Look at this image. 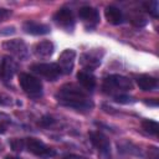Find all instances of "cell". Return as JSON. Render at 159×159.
I'll use <instances>...</instances> for the list:
<instances>
[{"label": "cell", "instance_id": "cell-16", "mask_svg": "<svg viewBox=\"0 0 159 159\" xmlns=\"http://www.w3.org/2000/svg\"><path fill=\"white\" fill-rule=\"evenodd\" d=\"M104 16H106L107 21L109 24H112V25H119L124 20V16H123L122 10L118 9L117 6H113V5H109V6L106 7Z\"/></svg>", "mask_w": 159, "mask_h": 159}, {"label": "cell", "instance_id": "cell-2", "mask_svg": "<svg viewBox=\"0 0 159 159\" xmlns=\"http://www.w3.org/2000/svg\"><path fill=\"white\" fill-rule=\"evenodd\" d=\"M103 92L107 94H111L112 97L123 94L127 91H130L133 88L132 81L122 75H109L103 81Z\"/></svg>", "mask_w": 159, "mask_h": 159}, {"label": "cell", "instance_id": "cell-10", "mask_svg": "<svg viewBox=\"0 0 159 159\" xmlns=\"http://www.w3.org/2000/svg\"><path fill=\"white\" fill-rule=\"evenodd\" d=\"M75 60H76V51L75 50H72V48L63 50L58 57V61H57V65H58L61 72L65 75H70L73 70Z\"/></svg>", "mask_w": 159, "mask_h": 159}, {"label": "cell", "instance_id": "cell-18", "mask_svg": "<svg viewBox=\"0 0 159 159\" xmlns=\"http://www.w3.org/2000/svg\"><path fill=\"white\" fill-rule=\"evenodd\" d=\"M142 127H143V129H144L147 133H149V134H152V135H157V134H158L159 125H158V122H155V120H153V119H144V120L142 122Z\"/></svg>", "mask_w": 159, "mask_h": 159}, {"label": "cell", "instance_id": "cell-22", "mask_svg": "<svg viewBox=\"0 0 159 159\" xmlns=\"http://www.w3.org/2000/svg\"><path fill=\"white\" fill-rule=\"evenodd\" d=\"M10 147L15 150V152H21L25 149V145H24V139L21 138H14L10 140Z\"/></svg>", "mask_w": 159, "mask_h": 159}, {"label": "cell", "instance_id": "cell-1", "mask_svg": "<svg viewBox=\"0 0 159 159\" xmlns=\"http://www.w3.org/2000/svg\"><path fill=\"white\" fill-rule=\"evenodd\" d=\"M57 102L80 112H89L93 108V101L88 96V92L75 83H66L58 88L55 94Z\"/></svg>", "mask_w": 159, "mask_h": 159}, {"label": "cell", "instance_id": "cell-17", "mask_svg": "<svg viewBox=\"0 0 159 159\" xmlns=\"http://www.w3.org/2000/svg\"><path fill=\"white\" fill-rule=\"evenodd\" d=\"M137 84L142 91H153L158 87V80L149 75H139L135 78Z\"/></svg>", "mask_w": 159, "mask_h": 159}, {"label": "cell", "instance_id": "cell-3", "mask_svg": "<svg viewBox=\"0 0 159 159\" xmlns=\"http://www.w3.org/2000/svg\"><path fill=\"white\" fill-rule=\"evenodd\" d=\"M19 83L22 88V91L32 98H39L42 96L43 87L40 78L30 75V73H21L19 76Z\"/></svg>", "mask_w": 159, "mask_h": 159}, {"label": "cell", "instance_id": "cell-27", "mask_svg": "<svg viewBox=\"0 0 159 159\" xmlns=\"http://www.w3.org/2000/svg\"><path fill=\"white\" fill-rule=\"evenodd\" d=\"M11 103V98L4 94H0V104L1 106H9Z\"/></svg>", "mask_w": 159, "mask_h": 159}, {"label": "cell", "instance_id": "cell-4", "mask_svg": "<svg viewBox=\"0 0 159 159\" xmlns=\"http://www.w3.org/2000/svg\"><path fill=\"white\" fill-rule=\"evenodd\" d=\"M24 145H25V149H27L30 153L42 159L52 158L56 154L55 149H52L51 147L46 145L43 142L36 138H24Z\"/></svg>", "mask_w": 159, "mask_h": 159}, {"label": "cell", "instance_id": "cell-14", "mask_svg": "<svg viewBox=\"0 0 159 159\" xmlns=\"http://www.w3.org/2000/svg\"><path fill=\"white\" fill-rule=\"evenodd\" d=\"M22 29L26 34H30V35H46L51 31V27L48 25L42 24V22H36V21L24 22Z\"/></svg>", "mask_w": 159, "mask_h": 159}, {"label": "cell", "instance_id": "cell-26", "mask_svg": "<svg viewBox=\"0 0 159 159\" xmlns=\"http://www.w3.org/2000/svg\"><path fill=\"white\" fill-rule=\"evenodd\" d=\"M11 15V10L9 9H4V7H0V22L6 20L9 16Z\"/></svg>", "mask_w": 159, "mask_h": 159}, {"label": "cell", "instance_id": "cell-7", "mask_svg": "<svg viewBox=\"0 0 159 159\" xmlns=\"http://www.w3.org/2000/svg\"><path fill=\"white\" fill-rule=\"evenodd\" d=\"M53 21L58 27L63 29L65 31H72L75 29V24H76L75 15H73L72 10L68 7L58 9L53 14Z\"/></svg>", "mask_w": 159, "mask_h": 159}, {"label": "cell", "instance_id": "cell-11", "mask_svg": "<svg viewBox=\"0 0 159 159\" xmlns=\"http://www.w3.org/2000/svg\"><path fill=\"white\" fill-rule=\"evenodd\" d=\"M89 137V142L92 143V145L101 152L104 155H108L111 153V143L109 139L101 132H89L88 134Z\"/></svg>", "mask_w": 159, "mask_h": 159}, {"label": "cell", "instance_id": "cell-29", "mask_svg": "<svg viewBox=\"0 0 159 159\" xmlns=\"http://www.w3.org/2000/svg\"><path fill=\"white\" fill-rule=\"evenodd\" d=\"M4 159H21V158H19V157H14V155H6Z\"/></svg>", "mask_w": 159, "mask_h": 159}, {"label": "cell", "instance_id": "cell-9", "mask_svg": "<svg viewBox=\"0 0 159 159\" xmlns=\"http://www.w3.org/2000/svg\"><path fill=\"white\" fill-rule=\"evenodd\" d=\"M78 16L87 29H94L101 20L98 10L92 6H82L78 10Z\"/></svg>", "mask_w": 159, "mask_h": 159}, {"label": "cell", "instance_id": "cell-19", "mask_svg": "<svg viewBox=\"0 0 159 159\" xmlns=\"http://www.w3.org/2000/svg\"><path fill=\"white\" fill-rule=\"evenodd\" d=\"M11 124V118L9 114L4 113V112H0V134L5 133L9 128V125Z\"/></svg>", "mask_w": 159, "mask_h": 159}, {"label": "cell", "instance_id": "cell-5", "mask_svg": "<svg viewBox=\"0 0 159 159\" xmlns=\"http://www.w3.org/2000/svg\"><path fill=\"white\" fill-rule=\"evenodd\" d=\"M103 56H104L103 48H91V50H88L81 55L80 63L84 68V71L91 72L101 65Z\"/></svg>", "mask_w": 159, "mask_h": 159}, {"label": "cell", "instance_id": "cell-6", "mask_svg": "<svg viewBox=\"0 0 159 159\" xmlns=\"http://www.w3.org/2000/svg\"><path fill=\"white\" fill-rule=\"evenodd\" d=\"M31 71L34 73L43 77L45 80L51 81V82L56 81L62 75L58 65L52 63V62H50V63H35L31 66Z\"/></svg>", "mask_w": 159, "mask_h": 159}, {"label": "cell", "instance_id": "cell-21", "mask_svg": "<svg viewBox=\"0 0 159 159\" xmlns=\"http://www.w3.org/2000/svg\"><path fill=\"white\" fill-rule=\"evenodd\" d=\"M130 22H132L135 27H143V26L147 25L148 20H147V17L143 16V15H134V16L130 17Z\"/></svg>", "mask_w": 159, "mask_h": 159}, {"label": "cell", "instance_id": "cell-8", "mask_svg": "<svg viewBox=\"0 0 159 159\" xmlns=\"http://www.w3.org/2000/svg\"><path fill=\"white\" fill-rule=\"evenodd\" d=\"M2 48L19 60H26L29 56V47L20 39H12V40L5 41L2 43Z\"/></svg>", "mask_w": 159, "mask_h": 159}, {"label": "cell", "instance_id": "cell-25", "mask_svg": "<svg viewBox=\"0 0 159 159\" xmlns=\"http://www.w3.org/2000/svg\"><path fill=\"white\" fill-rule=\"evenodd\" d=\"M148 159H159V150L157 147H149L148 149Z\"/></svg>", "mask_w": 159, "mask_h": 159}, {"label": "cell", "instance_id": "cell-15", "mask_svg": "<svg viewBox=\"0 0 159 159\" xmlns=\"http://www.w3.org/2000/svg\"><path fill=\"white\" fill-rule=\"evenodd\" d=\"M77 81L80 87H82L87 92H92L96 88V77L88 71H80L77 73Z\"/></svg>", "mask_w": 159, "mask_h": 159}, {"label": "cell", "instance_id": "cell-20", "mask_svg": "<svg viewBox=\"0 0 159 159\" xmlns=\"http://www.w3.org/2000/svg\"><path fill=\"white\" fill-rule=\"evenodd\" d=\"M144 6H145V9H147V11L153 16V17H158V15H159V10H158V6H159V4H158V1H150V2H145L144 4Z\"/></svg>", "mask_w": 159, "mask_h": 159}, {"label": "cell", "instance_id": "cell-24", "mask_svg": "<svg viewBox=\"0 0 159 159\" xmlns=\"http://www.w3.org/2000/svg\"><path fill=\"white\" fill-rule=\"evenodd\" d=\"M113 99L116 101V102H118V103H132V102H134L133 101V98L132 97H129L128 94H125V93H123V94H118V96H114L113 97Z\"/></svg>", "mask_w": 159, "mask_h": 159}, {"label": "cell", "instance_id": "cell-13", "mask_svg": "<svg viewBox=\"0 0 159 159\" xmlns=\"http://www.w3.org/2000/svg\"><path fill=\"white\" fill-rule=\"evenodd\" d=\"M17 71V63L9 56H5L0 65V75L4 81H10Z\"/></svg>", "mask_w": 159, "mask_h": 159}, {"label": "cell", "instance_id": "cell-23", "mask_svg": "<svg viewBox=\"0 0 159 159\" xmlns=\"http://www.w3.org/2000/svg\"><path fill=\"white\" fill-rule=\"evenodd\" d=\"M39 124H40L41 127H43V128H48V127H51V125L55 124V119H53L51 116H43V117L40 119Z\"/></svg>", "mask_w": 159, "mask_h": 159}, {"label": "cell", "instance_id": "cell-28", "mask_svg": "<svg viewBox=\"0 0 159 159\" xmlns=\"http://www.w3.org/2000/svg\"><path fill=\"white\" fill-rule=\"evenodd\" d=\"M61 159H86V158L78 157V155H66V157H63V158H61Z\"/></svg>", "mask_w": 159, "mask_h": 159}, {"label": "cell", "instance_id": "cell-12", "mask_svg": "<svg viewBox=\"0 0 159 159\" xmlns=\"http://www.w3.org/2000/svg\"><path fill=\"white\" fill-rule=\"evenodd\" d=\"M53 51H55V45L50 40L40 41V42L35 43L32 47L34 55L39 58H48L52 56Z\"/></svg>", "mask_w": 159, "mask_h": 159}]
</instances>
